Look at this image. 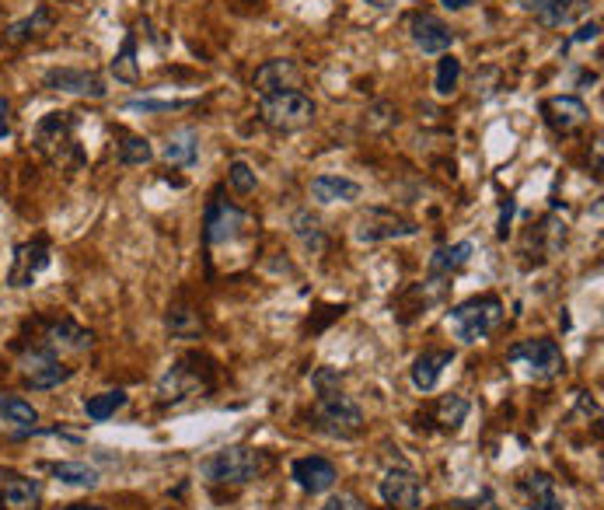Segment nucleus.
Listing matches in <instances>:
<instances>
[{"label":"nucleus","mask_w":604,"mask_h":510,"mask_svg":"<svg viewBox=\"0 0 604 510\" xmlns=\"http://www.w3.org/2000/svg\"><path fill=\"white\" fill-rule=\"evenodd\" d=\"M32 144H35V151H39L53 168H81L84 161H88L84 147L77 144L74 112H63V109L46 112V116L35 123Z\"/></svg>","instance_id":"f257e3e1"},{"label":"nucleus","mask_w":604,"mask_h":510,"mask_svg":"<svg viewBox=\"0 0 604 510\" xmlns=\"http://www.w3.org/2000/svg\"><path fill=\"white\" fill-rule=\"evenodd\" d=\"M262 469H266L262 451L245 448V444H231V448H220L206 458V462L200 465V476L206 479V483L245 486V483H252V479H259Z\"/></svg>","instance_id":"f03ea898"},{"label":"nucleus","mask_w":604,"mask_h":510,"mask_svg":"<svg viewBox=\"0 0 604 510\" xmlns=\"http://www.w3.org/2000/svg\"><path fill=\"white\" fill-rule=\"evenodd\" d=\"M500 322H503V301L496 294L468 297V301H461L458 308H451V315H447L454 339H461V343L468 346L482 343Z\"/></svg>","instance_id":"7ed1b4c3"},{"label":"nucleus","mask_w":604,"mask_h":510,"mask_svg":"<svg viewBox=\"0 0 604 510\" xmlns=\"http://www.w3.org/2000/svg\"><path fill=\"white\" fill-rule=\"evenodd\" d=\"M315 112V102L304 91H276V95H262L259 123L273 133H301L304 126L315 123Z\"/></svg>","instance_id":"20e7f679"},{"label":"nucleus","mask_w":604,"mask_h":510,"mask_svg":"<svg viewBox=\"0 0 604 510\" xmlns=\"http://www.w3.org/2000/svg\"><path fill=\"white\" fill-rule=\"evenodd\" d=\"M315 430L339 441H350L364 430V409L343 392H325L315 402Z\"/></svg>","instance_id":"39448f33"},{"label":"nucleus","mask_w":604,"mask_h":510,"mask_svg":"<svg viewBox=\"0 0 604 510\" xmlns=\"http://www.w3.org/2000/svg\"><path fill=\"white\" fill-rule=\"evenodd\" d=\"M412 235H419L416 221H409V217L385 207H367L364 214L353 221V238H357L360 245L399 242V238H412Z\"/></svg>","instance_id":"423d86ee"},{"label":"nucleus","mask_w":604,"mask_h":510,"mask_svg":"<svg viewBox=\"0 0 604 510\" xmlns=\"http://www.w3.org/2000/svg\"><path fill=\"white\" fill-rule=\"evenodd\" d=\"M507 360L524 367L528 378L535 381H549L563 371V350H559L556 339H524V343L510 346Z\"/></svg>","instance_id":"0eeeda50"},{"label":"nucleus","mask_w":604,"mask_h":510,"mask_svg":"<svg viewBox=\"0 0 604 510\" xmlns=\"http://www.w3.org/2000/svg\"><path fill=\"white\" fill-rule=\"evenodd\" d=\"M21 374L35 392H53L63 381L74 378V367H67L53 350H28L21 357Z\"/></svg>","instance_id":"6e6552de"},{"label":"nucleus","mask_w":604,"mask_h":510,"mask_svg":"<svg viewBox=\"0 0 604 510\" xmlns=\"http://www.w3.org/2000/svg\"><path fill=\"white\" fill-rule=\"evenodd\" d=\"M248 224V214L234 203H227L224 196H213V203L206 207L203 217V238L206 245H227L241 235V228Z\"/></svg>","instance_id":"1a4fd4ad"},{"label":"nucleus","mask_w":604,"mask_h":510,"mask_svg":"<svg viewBox=\"0 0 604 510\" xmlns=\"http://www.w3.org/2000/svg\"><path fill=\"white\" fill-rule=\"evenodd\" d=\"M42 84L49 91H63V95H77V98H105L109 88H105V77L95 74V70H81V67H53L42 74Z\"/></svg>","instance_id":"9d476101"},{"label":"nucleus","mask_w":604,"mask_h":510,"mask_svg":"<svg viewBox=\"0 0 604 510\" xmlns=\"http://www.w3.org/2000/svg\"><path fill=\"white\" fill-rule=\"evenodd\" d=\"M378 497L395 510H416L419 500H423V483L409 465H395L381 476Z\"/></svg>","instance_id":"9b49d317"},{"label":"nucleus","mask_w":604,"mask_h":510,"mask_svg":"<svg viewBox=\"0 0 604 510\" xmlns=\"http://www.w3.org/2000/svg\"><path fill=\"white\" fill-rule=\"evenodd\" d=\"M49 269V245L46 242H21L11 252V269H7V283L11 287H32L39 273Z\"/></svg>","instance_id":"f8f14e48"},{"label":"nucleus","mask_w":604,"mask_h":510,"mask_svg":"<svg viewBox=\"0 0 604 510\" xmlns=\"http://www.w3.org/2000/svg\"><path fill=\"white\" fill-rule=\"evenodd\" d=\"M542 119L549 130L556 133H573L591 119V109L580 95H552L542 102Z\"/></svg>","instance_id":"ddd939ff"},{"label":"nucleus","mask_w":604,"mask_h":510,"mask_svg":"<svg viewBox=\"0 0 604 510\" xmlns=\"http://www.w3.org/2000/svg\"><path fill=\"white\" fill-rule=\"evenodd\" d=\"M290 479H294L304 493L318 497V493H329L332 486H336L339 472H336V465H332L329 458L308 455V458H297V462L290 465Z\"/></svg>","instance_id":"4468645a"},{"label":"nucleus","mask_w":604,"mask_h":510,"mask_svg":"<svg viewBox=\"0 0 604 510\" xmlns=\"http://www.w3.org/2000/svg\"><path fill=\"white\" fill-rule=\"evenodd\" d=\"M409 35H412V42H416L419 53H426V56L451 53V46H454V32L440 18H433V14H416V18L409 21Z\"/></svg>","instance_id":"2eb2a0df"},{"label":"nucleus","mask_w":604,"mask_h":510,"mask_svg":"<svg viewBox=\"0 0 604 510\" xmlns=\"http://www.w3.org/2000/svg\"><path fill=\"white\" fill-rule=\"evenodd\" d=\"M301 84V67L294 60H266L252 77V88L262 95H276V91H294Z\"/></svg>","instance_id":"dca6fc26"},{"label":"nucleus","mask_w":604,"mask_h":510,"mask_svg":"<svg viewBox=\"0 0 604 510\" xmlns=\"http://www.w3.org/2000/svg\"><path fill=\"white\" fill-rule=\"evenodd\" d=\"M42 500V483L21 472H0V504L7 510H35Z\"/></svg>","instance_id":"f3484780"},{"label":"nucleus","mask_w":604,"mask_h":510,"mask_svg":"<svg viewBox=\"0 0 604 510\" xmlns=\"http://www.w3.org/2000/svg\"><path fill=\"white\" fill-rule=\"evenodd\" d=\"M364 196V186L346 175H315L311 179V200L332 207V203H357Z\"/></svg>","instance_id":"a211bd4d"},{"label":"nucleus","mask_w":604,"mask_h":510,"mask_svg":"<svg viewBox=\"0 0 604 510\" xmlns=\"http://www.w3.org/2000/svg\"><path fill=\"white\" fill-rule=\"evenodd\" d=\"M454 364V350H426L419 353L416 360H412V385H416V392H433V388L440 385V374H444V367Z\"/></svg>","instance_id":"6ab92c4d"},{"label":"nucleus","mask_w":604,"mask_h":510,"mask_svg":"<svg viewBox=\"0 0 604 510\" xmlns=\"http://www.w3.org/2000/svg\"><path fill=\"white\" fill-rule=\"evenodd\" d=\"M521 493L528 510H563V497L556 493V479L545 472H531L521 479Z\"/></svg>","instance_id":"aec40b11"},{"label":"nucleus","mask_w":604,"mask_h":510,"mask_svg":"<svg viewBox=\"0 0 604 510\" xmlns=\"http://www.w3.org/2000/svg\"><path fill=\"white\" fill-rule=\"evenodd\" d=\"M46 339H49L46 350H53L56 357H60V353H84V350H91V343H95V336H91L88 329H81L77 322H70V318L56 322Z\"/></svg>","instance_id":"412c9836"},{"label":"nucleus","mask_w":604,"mask_h":510,"mask_svg":"<svg viewBox=\"0 0 604 510\" xmlns=\"http://www.w3.org/2000/svg\"><path fill=\"white\" fill-rule=\"evenodd\" d=\"M475 255V245L472 242H454V245H440L437 252L430 255L426 269H430V280H444V276L458 273L461 266H468Z\"/></svg>","instance_id":"4be33fe9"},{"label":"nucleus","mask_w":604,"mask_h":510,"mask_svg":"<svg viewBox=\"0 0 604 510\" xmlns=\"http://www.w3.org/2000/svg\"><path fill=\"white\" fill-rule=\"evenodd\" d=\"M591 7H594V0H549L535 18L542 28H563V25H573V21L587 18Z\"/></svg>","instance_id":"5701e85b"},{"label":"nucleus","mask_w":604,"mask_h":510,"mask_svg":"<svg viewBox=\"0 0 604 510\" xmlns=\"http://www.w3.org/2000/svg\"><path fill=\"white\" fill-rule=\"evenodd\" d=\"M161 158L175 168H193L196 161H200V137H196V130H175L172 137L165 140Z\"/></svg>","instance_id":"b1692460"},{"label":"nucleus","mask_w":604,"mask_h":510,"mask_svg":"<svg viewBox=\"0 0 604 510\" xmlns=\"http://www.w3.org/2000/svg\"><path fill=\"white\" fill-rule=\"evenodd\" d=\"M49 472H53V479H60L63 486H74V490H95L102 483L98 469L88 462H53Z\"/></svg>","instance_id":"393cba45"},{"label":"nucleus","mask_w":604,"mask_h":510,"mask_svg":"<svg viewBox=\"0 0 604 510\" xmlns=\"http://www.w3.org/2000/svg\"><path fill=\"white\" fill-rule=\"evenodd\" d=\"M196 388H200V378H196V374H186L182 364H175L172 371L161 378L158 395H161V402H182V399H189Z\"/></svg>","instance_id":"a878e982"},{"label":"nucleus","mask_w":604,"mask_h":510,"mask_svg":"<svg viewBox=\"0 0 604 510\" xmlns=\"http://www.w3.org/2000/svg\"><path fill=\"white\" fill-rule=\"evenodd\" d=\"M49 28H53V14H49V7H35L28 18L11 21V25H7V42H28V39H35V35L49 32Z\"/></svg>","instance_id":"bb28decb"},{"label":"nucleus","mask_w":604,"mask_h":510,"mask_svg":"<svg viewBox=\"0 0 604 510\" xmlns=\"http://www.w3.org/2000/svg\"><path fill=\"white\" fill-rule=\"evenodd\" d=\"M126 399H130V395H126L123 388H112V392H98V395H91V399H84V413H88V420L105 423V420H112V416H116L119 409L126 406Z\"/></svg>","instance_id":"cd10ccee"},{"label":"nucleus","mask_w":604,"mask_h":510,"mask_svg":"<svg viewBox=\"0 0 604 510\" xmlns=\"http://www.w3.org/2000/svg\"><path fill=\"white\" fill-rule=\"evenodd\" d=\"M112 77L123 84H137L140 81V63H137V35H126L123 49L116 53V60L109 63Z\"/></svg>","instance_id":"c85d7f7f"},{"label":"nucleus","mask_w":604,"mask_h":510,"mask_svg":"<svg viewBox=\"0 0 604 510\" xmlns=\"http://www.w3.org/2000/svg\"><path fill=\"white\" fill-rule=\"evenodd\" d=\"M0 416H4L7 423H14V427H21V430H35V423H39L35 406L21 399V395H0Z\"/></svg>","instance_id":"c756f323"},{"label":"nucleus","mask_w":604,"mask_h":510,"mask_svg":"<svg viewBox=\"0 0 604 510\" xmlns=\"http://www.w3.org/2000/svg\"><path fill=\"white\" fill-rule=\"evenodd\" d=\"M458 81H461V60L454 53H440L437 74H433V91L440 98H451L458 91Z\"/></svg>","instance_id":"7c9ffc66"},{"label":"nucleus","mask_w":604,"mask_h":510,"mask_svg":"<svg viewBox=\"0 0 604 510\" xmlns=\"http://www.w3.org/2000/svg\"><path fill=\"white\" fill-rule=\"evenodd\" d=\"M154 161V147L147 137H123L119 140V165L126 168H144Z\"/></svg>","instance_id":"2f4dec72"},{"label":"nucleus","mask_w":604,"mask_h":510,"mask_svg":"<svg viewBox=\"0 0 604 510\" xmlns=\"http://www.w3.org/2000/svg\"><path fill=\"white\" fill-rule=\"evenodd\" d=\"M168 332H172L175 339H196L203 332V322H200V315H196L193 308H186V304H175V308L168 311Z\"/></svg>","instance_id":"473e14b6"},{"label":"nucleus","mask_w":604,"mask_h":510,"mask_svg":"<svg viewBox=\"0 0 604 510\" xmlns=\"http://www.w3.org/2000/svg\"><path fill=\"white\" fill-rule=\"evenodd\" d=\"M468 413H472V406H468V399L465 395H444L440 399V406H437V423L444 430H458L461 423L468 420Z\"/></svg>","instance_id":"72a5a7b5"},{"label":"nucleus","mask_w":604,"mask_h":510,"mask_svg":"<svg viewBox=\"0 0 604 510\" xmlns=\"http://www.w3.org/2000/svg\"><path fill=\"white\" fill-rule=\"evenodd\" d=\"M294 235L301 238V245L308 252H322L325 245V231H322V221H318L311 210H301V214L294 217Z\"/></svg>","instance_id":"f704fd0d"},{"label":"nucleus","mask_w":604,"mask_h":510,"mask_svg":"<svg viewBox=\"0 0 604 510\" xmlns=\"http://www.w3.org/2000/svg\"><path fill=\"white\" fill-rule=\"evenodd\" d=\"M227 182H231V189L238 196H248V193H255V186H259V175H255V168L248 165V161H231L227 165Z\"/></svg>","instance_id":"c9c22d12"},{"label":"nucleus","mask_w":604,"mask_h":510,"mask_svg":"<svg viewBox=\"0 0 604 510\" xmlns=\"http://www.w3.org/2000/svg\"><path fill=\"white\" fill-rule=\"evenodd\" d=\"M339 385H343V374L332 371V367H318V371L311 374V388H315L318 395H325V392H339Z\"/></svg>","instance_id":"e433bc0d"},{"label":"nucleus","mask_w":604,"mask_h":510,"mask_svg":"<svg viewBox=\"0 0 604 510\" xmlns=\"http://www.w3.org/2000/svg\"><path fill=\"white\" fill-rule=\"evenodd\" d=\"M126 109H140V112H175V109H189V102H158V98H133V102H126Z\"/></svg>","instance_id":"4c0bfd02"},{"label":"nucleus","mask_w":604,"mask_h":510,"mask_svg":"<svg viewBox=\"0 0 604 510\" xmlns=\"http://www.w3.org/2000/svg\"><path fill=\"white\" fill-rule=\"evenodd\" d=\"M545 235H549V255L563 252V245H566V224H559L556 217H549V221H545Z\"/></svg>","instance_id":"58836bf2"},{"label":"nucleus","mask_w":604,"mask_h":510,"mask_svg":"<svg viewBox=\"0 0 604 510\" xmlns=\"http://www.w3.org/2000/svg\"><path fill=\"white\" fill-rule=\"evenodd\" d=\"M598 35H601V25H598V21H591V25H580L577 32H573L570 39L563 42V49L577 46V42H598Z\"/></svg>","instance_id":"ea45409f"},{"label":"nucleus","mask_w":604,"mask_h":510,"mask_svg":"<svg viewBox=\"0 0 604 510\" xmlns=\"http://www.w3.org/2000/svg\"><path fill=\"white\" fill-rule=\"evenodd\" d=\"M322 510H367V507L360 504L357 497H350V493H343V497H332Z\"/></svg>","instance_id":"a19ab883"},{"label":"nucleus","mask_w":604,"mask_h":510,"mask_svg":"<svg viewBox=\"0 0 604 510\" xmlns=\"http://www.w3.org/2000/svg\"><path fill=\"white\" fill-rule=\"evenodd\" d=\"M11 137V119H7V102L0 98V140Z\"/></svg>","instance_id":"79ce46f5"},{"label":"nucleus","mask_w":604,"mask_h":510,"mask_svg":"<svg viewBox=\"0 0 604 510\" xmlns=\"http://www.w3.org/2000/svg\"><path fill=\"white\" fill-rule=\"evenodd\" d=\"M367 7H374V11H395L399 7V0H364Z\"/></svg>","instance_id":"37998d69"},{"label":"nucleus","mask_w":604,"mask_h":510,"mask_svg":"<svg viewBox=\"0 0 604 510\" xmlns=\"http://www.w3.org/2000/svg\"><path fill=\"white\" fill-rule=\"evenodd\" d=\"M545 4H549V0H517V7H521V11H531V14H538Z\"/></svg>","instance_id":"c03bdc74"},{"label":"nucleus","mask_w":604,"mask_h":510,"mask_svg":"<svg viewBox=\"0 0 604 510\" xmlns=\"http://www.w3.org/2000/svg\"><path fill=\"white\" fill-rule=\"evenodd\" d=\"M440 7H447V11H465L468 4H472V0H437Z\"/></svg>","instance_id":"a18cd8bd"},{"label":"nucleus","mask_w":604,"mask_h":510,"mask_svg":"<svg viewBox=\"0 0 604 510\" xmlns=\"http://www.w3.org/2000/svg\"><path fill=\"white\" fill-rule=\"evenodd\" d=\"M60 510H109L102 504H70V507H60Z\"/></svg>","instance_id":"49530a36"},{"label":"nucleus","mask_w":604,"mask_h":510,"mask_svg":"<svg viewBox=\"0 0 604 510\" xmlns=\"http://www.w3.org/2000/svg\"><path fill=\"white\" fill-rule=\"evenodd\" d=\"M168 510H175V507H168Z\"/></svg>","instance_id":"de8ad7c7"}]
</instances>
